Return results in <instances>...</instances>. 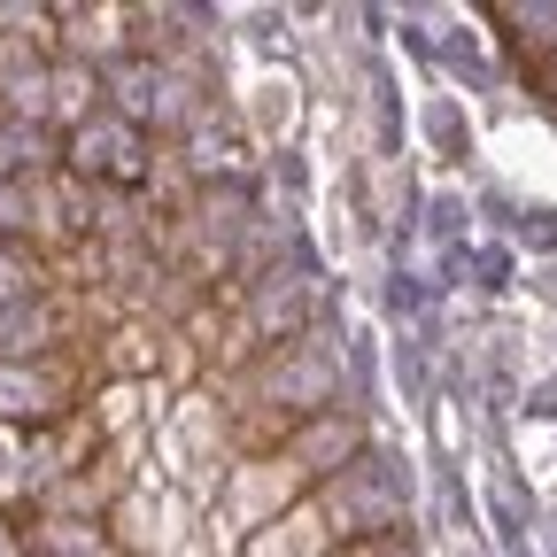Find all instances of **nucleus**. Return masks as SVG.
<instances>
[{
  "label": "nucleus",
  "instance_id": "2eb2a0df",
  "mask_svg": "<svg viewBox=\"0 0 557 557\" xmlns=\"http://www.w3.org/2000/svg\"><path fill=\"white\" fill-rule=\"evenodd\" d=\"M109 542L124 557H156V519H148V496H139V487L109 504Z\"/></svg>",
  "mask_w": 557,
  "mask_h": 557
},
{
  "label": "nucleus",
  "instance_id": "6e6552de",
  "mask_svg": "<svg viewBox=\"0 0 557 557\" xmlns=\"http://www.w3.org/2000/svg\"><path fill=\"white\" fill-rule=\"evenodd\" d=\"M163 457L178 472L218 465V403H209V395H171V410H163Z\"/></svg>",
  "mask_w": 557,
  "mask_h": 557
},
{
  "label": "nucleus",
  "instance_id": "f03ea898",
  "mask_svg": "<svg viewBox=\"0 0 557 557\" xmlns=\"http://www.w3.org/2000/svg\"><path fill=\"white\" fill-rule=\"evenodd\" d=\"M333 395H341V357H333L325 333H302L287 348H271V357L248 364V380H240V403H271V410H287L295 426L318 418V410H333Z\"/></svg>",
  "mask_w": 557,
  "mask_h": 557
},
{
  "label": "nucleus",
  "instance_id": "7ed1b4c3",
  "mask_svg": "<svg viewBox=\"0 0 557 557\" xmlns=\"http://www.w3.org/2000/svg\"><path fill=\"white\" fill-rule=\"evenodd\" d=\"M62 171L86 178V186H148L156 148H148V132H139L132 116L94 109L78 132H62Z\"/></svg>",
  "mask_w": 557,
  "mask_h": 557
},
{
  "label": "nucleus",
  "instance_id": "4468645a",
  "mask_svg": "<svg viewBox=\"0 0 557 557\" xmlns=\"http://www.w3.org/2000/svg\"><path fill=\"white\" fill-rule=\"evenodd\" d=\"M47 163V139L32 116H0V178H39Z\"/></svg>",
  "mask_w": 557,
  "mask_h": 557
},
{
  "label": "nucleus",
  "instance_id": "f8f14e48",
  "mask_svg": "<svg viewBox=\"0 0 557 557\" xmlns=\"http://www.w3.org/2000/svg\"><path fill=\"white\" fill-rule=\"evenodd\" d=\"M156 364H163V348H156V333H139V325H124V333H109V341H101V372H109V380H124V387L156 380Z\"/></svg>",
  "mask_w": 557,
  "mask_h": 557
},
{
  "label": "nucleus",
  "instance_id": "9b49d317",
  "mask_svg": "<svg viewBox=\"0 0 557 557\" xmlns=\"http://www.w3.org/2000/svg\"><path fill=\"white\" fill-rule=\"evenodd\" d=\"M39 295H47V256L32 240H0V310L39 302Z\"/></svg>",
  "mask_w": 557,
  "mask_h": 557
},
{
  "label": "nucleus",
  "instance_id": "dca6fc26",
  "mask_svg": "<svg viewBox=\"0 0 557 557\" xmlns=\"http://www.w3.org/2000/svg\"><path fill=\"white\" fill-rule=\"evenodd\" d=\"M457 218H465V201H434V233H442V240L457 233Z\"/></svg>",
  "mask_w": 557,
  "mask_h": 557
},
{
  "label": "nucleus",
  "instance_id": "20e7f679",
  "mask_svg": "<svg viewBox=\"0 0 557 557\" xmlns=\"http://www.w3.org/2000/svg\"><path fill=\"white\" fill-rule=\"evenodd\" d=\"M372 442H364V418L357 410H318V418H302V426H295V442L287 449H278V457H287L295 472H302V487H325L333 472H348V465H357Z\"/></svg>",
  "mask_w": 557,
  "mask_h": 557
},
{
  "label": "nucleus",
  "instance_id": "1a4fd4ad",
  "mask_svg": "<svg viewBox=\"0 0 557 557\" xmlns=\"http://www.w3.org/2000/svg\"><path fill=\"white\" fill-rule=\"evenodd\" d=\"M325 549H333V527H325L318 496H302L295 511H278L271 527H256L240 542V557H325Z\"/></svg>",
  "mask_w": 557,
  "mask_h": 557
},
{
  "label": "nucleus",
  "instance_id": "39448f33",
  "mask_svg": "<svg viewBox=\"0 0 557 557\" xmlns=\"http://www.w3.org/2000/svg\"><path fill=\"white\" fill-rule=\"evenodd\" d=\"M70 341H78V318H70V302L54 287L39 302L0 310V364H47V357H62Z\"/></svg>",
  "mask_w": 557,
  "mask_h": 557
},
{
  "label": "nucleus",
  "instance_id": "ddd939ff",
  "mask_svg": "<svg viewBox=\"0 0 557 557\" xmlns=\"http://www.w3.org/2000/svg\"><path fill=\"white\" fill-rule=\"evenodd\" d=\"M32 542H39V557H109V534L94 519H62V511L32 519Z\"/></svg>",
  "mask_w": 557,
  "mask_h": 557
},
{
  "label": "nucleus",
  "instance_id": "9d476101",
  "mask_svg": "<svg viewBox=\"0 0 557 557\" xmlns=\"http://www.w3.org/2000/svg\"><path fill=\"white\" fill-rule=\"evenodd\" d=\"M94 109H101V78H94V62H54V70H47V109H39V124L78 132Z\"/></svg>",
  "mask_w": 557,
  "mask_h": 557
},
{
  "label": "nucleus",
  "instance_id": "f3484780",
  "mask_svg": "<svg viewBox=\"0 0 557 557\" xmlns=\"http://www.w3.org/2000/svg\"><path fill=\"white\" fill-rule=\"evenodd\" d=\"M519 557H527V549H519Z\"/></svg>",
  "mask_w": 557,
  "mask_h": 557
},
{
  "label": "nucleus",
  "instance_id": "0eeeda50",
  "mask_svg": "<svg viewBox=\"0 0 557 557\" xmlns=\"http://www.w3.org/2000/svg\"><path fill=\"white\" fill-rule=\"evenodd\" d=\"M0 418L9 426H62L70 418V364H0Z\"/></svg>",
  "mask_w": 557,
  "mask_h": 557
},
{
  "label": "nucleus",
  "instance_id": "423d86ee",
  "mask_svg": "<svg viewBox=\"0 0 557 557\" xmlns=\"http://www.w3.org/2000/svg\"><path fill=\"white\" fill-rule=\"evenodd\" d=\"M302 504V472L287 465V457H248L240 472H233V487H225V519L233 527H271L278 511H295Z\"/></svg>",
  "mask_w": 557,
  "mask_h": 557
},
{
  "label": "nucleus",
  "instance_id": "f257e3e1",
  "mask_svg": "<svg viewBox=\"0 0 557 557\" xmlns=\"http://www.w3.org/2000/svg\"><path fill=\"white\" fill-rule=\"evenodd\" d=\"M403 504H410V472H403V457H380V449H364L348 472H333V480L318 487V511H325L333 542L403 534V527H410Z\"/></svg>",
  "mask_w": 557,
  "mask_h": 557
}]
</instances>
